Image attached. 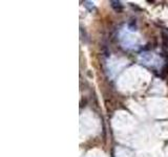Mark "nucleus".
Returning <instances> with one entry per match:
<instances>
[{"label": "nucleus", "instance_id": "1", "mask_svg": "<svg viewBox=\"0 0 168 157\" xmlns=\"http://www.w3.org/2000/svg\"><path fill=\"white\" fill-rule=\"evenodd\" d=\"M110 5L117 13H122V11H123V5L120 1H110Z\"/></svg>", "mask_w": 168, "mask_h": 157}, {"label": "nucleus", "instance_id": "2", "mask_svg": "<svg viewBox=\"0 0 168 157\" xmlns=\"http://www.w3.org/2000/svg\"><path fill=\"white\" fill-rule=\"evenodd\" d=\"M162 37H163V45H164V47H167L168 46V36L165 33H163Z\"/></svg>", "mask_w": 168, "mask_h": 157}]
</instances>
